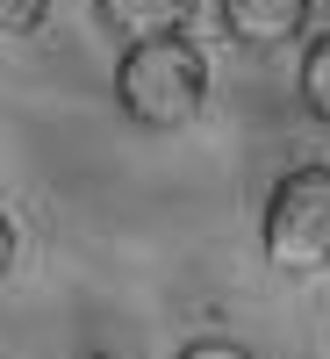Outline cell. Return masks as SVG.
<instances>
[{
    "label": "cell",
    "instance_id": "6da1fadb",
    "mask_svg": "<svg viewBox=\"0 0 330 359\" xmlns=\"http://www.w3.org/2000/svg\"><path fill=\"white\" fill-rule=\"evenodd\" d=\"M208 101V57L187 36H151L123 43L115 57V108L137 130H187Z\"/></svg>",
    "mask_w": 330,
    "mask_h": 359
},
{
    "label": "cell",
    "instance_id": "7a4b0ae2",
    "mask_svg": "<svg viewBox=\"0 0 330 359\" xmlns=\"http://www.w3.org/2000/svg\"><path fill=\"white\" fill-rule=\"evenodd\" d=\"M259 252L287 280H309L330 266V165H294L273 180L259 216Z\"/></svg>",
    "mask_w": 330,
    "mask_h": 359
},
{
    "label": "cell",
    "instance_id": "3957f363",
    "mask_svg": "<svg viewBox=\"0 0 330 359\" xmlns=\"http://www.w3.org/2000/svg\"><path fill=\"white\" fill-rule=\"evenodd\" d=\"M309 15L316 0H223V36L245 50H280V43H302Z\"/></svg>",
    "mask_w": 330,
    "mask_h": 359
},
{
    "label": "cell",
    "instance_id": "277c9868",
    "mask_svg": "<svg viewBox=\"0 0 330 359\" xmlns=\"http://www.w3.org/2000/svg\"><path fill=\"white\" fill-rule=\"evenodd\" d=\"M194 8L201 0H94V22L115 43H151V36H179Z\"/></svg>",
    "mask_w": 330,
    "mask_h": 359
},
{
    "label": "cell",
    "instance_id": "5b68a950",
    "mask_svg": "<svg viewBox=\"0 0 330 359\" xmlns=\"http://www.w3.org/2000/svg\"><path fill=\"white\" fill-rule=\"evenodd\" d=\"M294 94H302L309 123H323V130H330V29H323V36H309L302 72H294Z\"/></svg>",
    "mask_w": 330,
    "mask_h": 359
},
{
    "label": "cell",
    "instance_id": "8992f818",
    "mask_svg": "<svg viewBox=\"0 0 330 359\" xmlns=\"http://www.w3.org/2000/svg\"><path fill=\"white\" fill-rule=\"evenodd\" d=\"M50 0H0V36H36Z\"/></svg>",
    "mask_w": 330,
    "mask_h": 359
},
{
    "label": "cell",
    "instance_id": "52a82bcc",
    "mask_svg": "<svg viewBox=\"0 0 330 359\" xmlns=\"http://www.w3.org/2000/svg\"><path fill=\"white\" fill-rule=\"evenodd\" d=\"M172 359H252V352L237 345V338H194V345H179Z\"/></svg>",
    "mask_w": 330,
    "mask_h": 359
},
{
    "label": "cell",
    "instance_id": "ba28073f",
    "mask_svg": "<svg viewBox=\"0 0 330 359\" xmlns=\"http://www.w3.org/2000/svg\"><path fill=\"white\" fill-rule=\"evenodd\" d=\"M8 273H15V216L0 208V280H8Z\"/></svg>",
    "mask_w": 330,
    "mask_h": 359
}]
</instances>
